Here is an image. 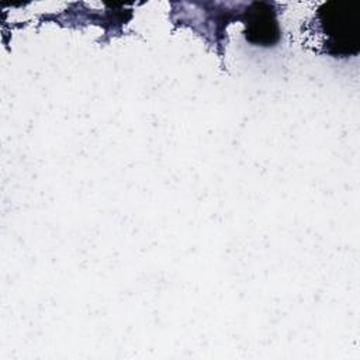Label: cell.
<instances>
[{
	"mask_svg": "<svg viewBox=\"0 0 360 360\" xmlns=\"http://www.w3.org/2000/svg\"><path fill=\"white\" fill-rule=\"evenodd\" d=\"M318 20L330 48L336 55H349L359 51V11L347 1L330 0L318 8Z\"/></svg>",
	"mask_w": 360,
	"mask_h": 360,
	"instance_id": "cell-1",
	"label": "cell"
},
{
	"mask_svg": "<svg viewBox=\"0 0 360 360\" xmlns=\"http://www.w3.org/2000/svg\"><path fill=\"white\" fill-rule=\"evenodd\" d=\"M245 37L257 45H273L278 41L280 31L274 7L270 3L255 1L245 11Z\"/></svg>",
	"mask_w": 360,
	"mask_h": 360,
	"instance_id": "cell-2",
	"label": "cell"
}]
</instances>
